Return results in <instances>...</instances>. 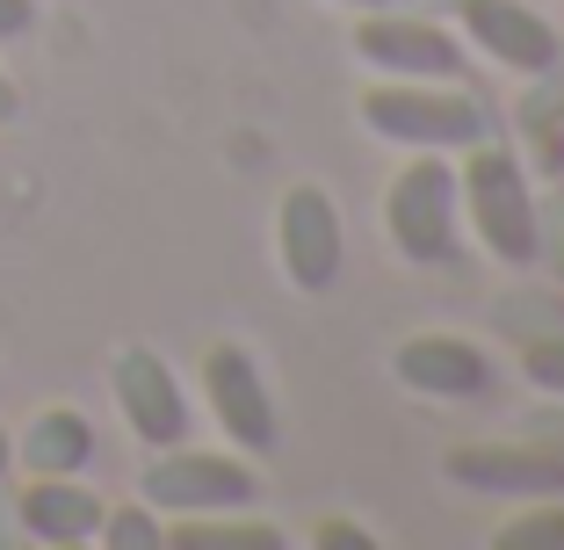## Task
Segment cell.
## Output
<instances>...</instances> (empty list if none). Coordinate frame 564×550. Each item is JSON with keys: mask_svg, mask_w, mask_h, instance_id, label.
Wrapping results in <instances>:
<instances>
[{"mask_svg": "<svg viewBox=\"0 0 564 550\" xmlns=\"http://www.w3.org/2000/svg\"><path fill=\"white\" fill-rule=\"evenodd\" d=\"M456 211L470 217V233L492 261L507 268H535V188L521 152L499 131H485L478 145H464V168H456Z\"/></svg>", "mask_w": 564, "mask_h": 550, "instance_id": "obj_1", "label": "cell"}, {"mask_svg": "<svg viewBox=\"0 0 564 550\" xmlns=\"http://www.w3.org/2000/svg\"><path fill=\"white\" fill-rule=\"evenodd\" d=\"M355 117H362L369 138L405 152H464L492 131V109L456 80H377L362 87Z\"/></svg>", "mask_w": 564, "mask_h": 550, "instance_id": "obj_2", "label": "cell"}, {"mask_svg": "<svg viewBox=\"0 0 564 550\" xmlns=\"http://www.w3.org/2000/svg\"><path fill=\"white\" fill-rule=\"evenodd\" d=\"M383 233L399 247V261L434 268L456 254V168L442 152H413L391 188H383Z\"/></svg>", "mask_w": 564, "mask_h": 550, "instance_id": "obj_3", "label": "cell"}, {"mask_svg": "<svg viewBox=\"0 0 564 550\" xmlns=\"http://www.w3.org/2000/svg\"><path fill=\"white\" fill-rule=\"evenodd\" d=\"M138 500L160 507V515H239V507L261 500V478L225 450H182V442H174L166 456L145 464Z\"/></svg>", "mask_w": 564, "mask_h": 550, "instance_id": "obj_4", "label": "cell"}, {"mask_svg": "<svg viewBox=\"0 0 564 550\" xmlns=\"http://www.w3.org/2000/svg\"><path fill=\"white\" fill-rule=\"evenodd\" d=\"M275 261L290 276V290L318 298V290L340 283V261H348V233H340V203L318 182H290L275 203Z\"/></svg>", "mask_w": 564, "mask_h": 550, "instance_id": "obj_5", "label": "cell"}, {"mask_svg": "<svg viewBox=\"0 0 564 550\" xmlns=\"http://www.w3.org/2000/svg\"><path fill=\"white\" fill-rule=\"evenodd\" d=\"M442 478L485 500H564V456L550 442H456Z\"/></svg>", "mask_w": 564, "mask_h": 550, "instance_id": "obj_6", "label": "cell"}, {"mask_svg": "<svg viewBox=\"0 0 564 550\" xmlns=\"http://www.w3.org/2000/svg\"><path fill=\"white\" fill-rule=\"evenodd\" d=\"M355 58L377 80H464V44L442 22L391 15V8H369L355 22Z\"/></svg>", "mask_w": 564, "mask_h": 550, "instance_id": "obj_7", "label": "cell"}, {"mask_svg": "<svg viewBox=\"0 0 564 550\" xmlns=\"http://www.w3.org/2000/svg\"><path fill=\"white\" fill-rule=\"evenodd\" d=\"M203 399H210V420L225 428V442L247 456H268L275 450V399L261 384V363L232 341H217L203 355Z\"/></svg>", "mask_w": 564, "mask_h": 550, "instance_id": "obj_8", "label": "cell"}, {"mask_svg": "<svg viewBox=\"0 0 564 550\" xmlns=\"http://www.w3.org/2000/svg\"><path fill=\"white\" fill-rule=\"evenodd\" d=\"M109 384H117L123 428H131L145 450H174L188 434V399H182V384H174V369L152 348H123L117 363H109Z\"/></svg>", "mask_w": 564, "mask_h": 550, "instance_id": "obj_9", "label": "cell"}, {"mask_svg": "<svg viewBox=\"0 0 564 550\" xmlns=\"http://www.w3.org/2000/svg\"><path fill=\"white\" fill-rule=\"evenodd\" d=\"M391 377L420 399H485L492 391V355L464 334H405L391 355Z\"/></svg>", "mask_w": 564, "mask_h": 550, "instance_id": "obj_10", "label": "cell"}, {"mask_svg": "<svg viewBox=\"0 0 564 550\" xmlns=\"http://www.w3.org/2000/svg\"><path fill=\"white\" fill-rule=\"evenodd\" d=\"M456 15H464L470 51L499 58L507 73H529V80L543 66H557V51H564V36L535 8H521V0H456Z\"/></svg>", "mask_w": 564, "mask_h": 550, "instance_id": "obj_11", "label": "cell"}, {"mask_svg": "<svg viewBox=\"0 0 564 550\" xmlns=\"http://www.w3.org/2000/svg\"><path fill=\"white\" fill-rule=\"evenodd\" d=\"M22 529L36 536V543H95L101 529V500L87 493L80 478H30V493H22Z\"/></svg>", "mask_w": 564, "mask_h": 550, "instance_id": "obj_12", "label": "cell"}, {"mask_svg": "<svg viewBox=\"0 0 564 550\" xmlns=\"http://www.w3.org/2000/svg\"><path fill=\"white\" fill-rule=\"evenodd\" d=\"M15 464H30L36 478H80V471L95 464V428H87V413H73V406L36 413L15 442Z\"/></svg>", "mask_w": 564, "mask_h": 550, "instance_id": "obj_13", "label": "cell"}, {"mask_svg": "<svg viewBox=\"0 0 564 550\" xmlns=\"http://www.w3.org/2000/svg\"><path fill=\"white\" fill-rule=\"evenodd\" d=\"M174 550H282V529L275 521H217V515H196L174 529Z\"/></svg>", "mask_w": 564, "mask_h": 550, "instance_id": "obj_14", "label": "cell"}, {"mask_svg": "<svg viewBox=\"0 0 564 550\" xmlns=\"http://www.w3.org/2000/svg\"><path fill=\"white\" fill-rule=\"evenodd\" d=\"M492 543L499 550H564V500H535L529 515H514Z\"/></svg>", "mask_w": 564, "mask_h": 550, "instance_id": "obj_15", "label": "cell"}, {"mask_svg": "<svg viewBox=\"0 0 564 550\" xmlns=\"http://www.w3.org/2000/svg\"><path fill=\"white\" fill-rule=\"evenodd\" d=\"M95 543H109V550H160L166 536H160V521H152L145 507H101Z\"/></svg>", "mask_w": 564, "mask_h": 550, "instance_id": "obj_16", "label": "cell"}, {"mask_svg": "<svg viewBox=\"0 0 564 550\" xmlns=\"http://www.w3.org/2000/svg\"><path fill=\"white\" fill-rule=\"evenodd\" d=\"M535 261H550V276L564 283V182H550V196H535Z\"/></svg>", "mask_w": 564, "mask_h": 550, "instance_id": "obj_17", "label": "cell"}, {"mask_svg": "<svg viewBox=\"0 0 564 550\" xmlns=\"http://www.w3.org/2000/svg\"><path fill=\"white\" fill-rule=\"evenodd\" d=\"M521 377H529L535 391H550V399H564V334L521 341Z\"/></svg>", "mask_w": 564, "mask_h": 550, "instance_id": "obj_18", "label": "cell"}, {"mask_svg": "<svg viewBox=\"0 0 564 550\" xmlns=\"http://www.w3.org/2000/svg\"><path fill=\"white\" fill-rule=\"evenodd\" d=\"M535 95H521V123H564V51H557V66L535 73Z\"/></svg>", "mask_w": 564, "mask_h": 550, "instance_id": "obj_19", "label": "cell"}, {"mask_svg": "<svg viewBox=\"0 0 564 550\" xmlns=\"http://www.w3.org/2000/svg\"><path fill=\"white\" fill-rule=\"evenodd\" d=\"M529 442H550L564 456V399H550L543 413H529Z\"/></svg>", "mask_w": 564, "mask_h": 550, "instance_id": "obj_20", "label": "cell"}, {"mask_svg": "<svg viewBox=\"0 0 564 550\" xmlns=\"http://www.w3.org/2000/svg\"><path fill=\"white\" fill-rule=\"evenodd\" d=\"M312 543H326V550H369V536L355 529V521H318Z\"/></svg>", "mask_w": 564, "mask_h": 550, "instance_id": "obj_21", "label": "cell"}, {"mask_svg": "<svg viewBox=\"0 0 564 550\" xmlns=\"http://www.w3.org/2000/svg\"><path fill=\"white\" fill-rule=\"evenodd\" d=\"M36 22V0H0V36H22Z\"/></svg>", "mask_w": 564, "mask_h": 550, "instance_id": "obj_22", "label": "cell"}, {"mask_svg": "<svg viewBox=\"0 0 564 550\" xmlns=\"http://www.w3.org/2000/svg\"><path fill=\"white\" fill-rule=\"evenodd\" d=\"M15 109H22V95H15V80H8V73H0V123L15 117Z\"/></svg>", "mask_w": 564, "mask_h": 550, "instance_id": "obj_23", "label": "cell"}, {"mask_svg": "<svg viewBox=\"0 0 564 550\" xmlns=\"http://www.w3.org/2000/svg\"><path fill=\"white\" fill-rule=\"evenodd\" d=\"M8 464H15V434L0 428V478H8Z\"/></svg>", "mask_w": 564, "mask_h": 550, "instance_id": "obj_24", "label": "cell"}, {"mask_svg": "<svg viewBox=\"0 0 564 550\" xmlns=\"http://www.w3.org/2000/svg\"><path fill=\"white\" fill-rule=\"evenodd\" d=\"M340 8H355V15H369V8H391V0H340Z\"/></svg>", "mask_w": 564, "mask_h": 550, "instance_id": "obj_25", "label": "cell"}]
</instances>
